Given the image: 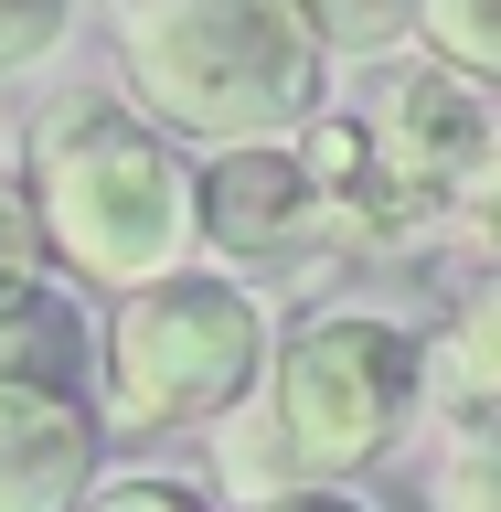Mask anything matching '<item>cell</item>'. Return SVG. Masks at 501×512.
Listing matches in <instances>:
<instances>
[{
  "instance_id": "15",
  "label": "cell",
  "mask_w": 501,
  "mask_h": 512,
  "mask_svg": "<svg viewBox=\"0 0 501 512\" xmlns=\"http://www.w3.org/2000/svg\"><path fill=\"white\" fill-rule=\"evenodd\" d=\"M235 512H384L363 480H278V491H246Z\"/></svg>"
},
{
  "instance_id": "7",
  "label": "cell",
  "mask_w": 501,
  "mask_h": 512,
  "mask_svg": "<svg viewBox=\"0 0 501 512\" xmlns=\"http://www.w3.org/2000/svg\"><path fill=\"white\" fill-rule=\"evenodd\" d=\"M107 470V427L64 384H0V512H64Z\"/></svg>"
},
{
  "instance_id": "10",
  "label": "cell",
  "mask_w": 501,
  "mask_h": 512,
  "mask_svg": "<svg viewBox=\"0 0 501 512\" xmlns=\"http://www.w3.org/2000/svg\"><path fill=\"white\" fill-rule=\"evenodd\" d=\"M299 32L320 43V64L342 75V64H384L416 43V0H288Z\"/></svg>"
},
{
  "instance_id": "8",
  "label": "cell",
  "mask_w": 501,
  "mask_h": 512,
  "mask_svg": "<svg viewBox=\"0 0 501 512\" xmlns=\"http://www.w3.org/2000/svg\"><path fill=\"white\" fill-rule=\"evenodd\" d=\"M416 363H427V427H459V416L501 406V299L480 278V256L448 278L438 310H416Z\"/></svg>"
},
{
  "instance_id": "5",
  "label": "cell",
  "mask_w": 501,
  "mask_h": 512,
  "mask_svg": "<svg viewBox=\"0 0 501 512\" xmlns=\"http://www.w3.org/2000/svg\"><path fill=\"white\" fill-rule=\"evenodd\" d=\"M363 86H331L342 96L352 139L374 160V192H384V235L395 246H459L480 256L491 235V182H501V118H491V86L448 75L427 54H384V64H352Z\"/></svg>"
},
{
  "instance_id": "4",
  "label": "cell",
  "mask_w": 501,
  "mask_h": 512,
  "mask_svg": "<svg viewBox=\"0 0 501 512\" xmlns=\"http://www.w3.org/2000/svg\"><path fill=\"white\" fill-rule=\"evenodd\" d=\"M278 342V299L224 278L203 256L118 288L86 342V406L107 438H171V427H224L256 395Z\"/></svg>"
},
{
  "instance_id": "6",
  "label": "cell",
  "mask_w": 501,
  "mask_h": 512,
  "mask_svg": "<svg viewBox=\"0 0 501 512\" xmlns=\"http://www.w3.org/2000/svg\"><path fill=\"white\" fill-rule=\"evenodd\" d=\"M192 256L288 299V288L331 278L352 256V235L288 139H224V150H192Z\"/></svg>"
},
{
  "instance_id": "14",
  "label": "cell",
  "mask_w": 501,
  "mask_h": 512,
  "mask_svg": "<svg viewBox=\"0 0 501 512\" xmlns=\"http://www.w3.org/2000/svg\"><path fill=\"white\" fill-rule=\"evenodd\" d=\"M75 11H86V0H0V86L32 75V64H54L64 43H75Z\"/></svg>"
},
{
  "instance_id": "9",
  "label": "cell",
  "mask_w": 501,
  "mask_h": 512,
  "mask_svg": "<svg viewBox=\"0 0 501 512\" xmlns=\"http://www.w3.org/2000/svg\"><path fill=\"white\" fill-rule=\"evenodd\" d=\"M86 342H96L86 288L32 278L22 299L0 310V384H64V395H86Z\"/></svg>"
},
{
  "instance_id": "3",
  "label": "cell",
  "mask_w": 501,
  "mask_h": 512,
  "mask_svg": "<svg viewBox=\"0 0 501 512\" xmlns=\"http://www.w3.org/2000/svg\"><path fill=\"white\" fill-rule=\"evenodd\" d=\"M118 96L160 139H288L331 96V64L288 0H118Z\"/></svg>"
},
{
  "instance_id": "13",
  "label": "cell",
  "mask_w": 501,
  "mask_h": 512,
  "mask_svg": "<svg viewBox=\"0 0 501 512\" xmlns=\"http://www.w3.org/2000/svg\"><path fill=\"white\" fill-rule=\"evenodd\" d=\"M64 512H235L203 470H96Z\"/></svg>"
},
{
  "instance_id": "2",
  "label": "cell",
  "mask_w": 501,
  "mask_h": 512,
  "mask_svg": "<svg viewBox=\"0 0 501 512\" xmlns=\"http://www.w3.org/2000/svg\"><path fill=\"white\" fill-rule=\"evenodd\" d=\"M11 182L32 192V224L64 288L118 299L192 256V150L160 139L128 96H54Z\"/></svg>"
},
{
  "instance_id": "1",
  "label": "cell",
  "mask_w": 501,
  "mask_h": 512,
  "mask_svg": "<svg viewBox=\"0 0 501 512\" xmlns=\"http://www.w3.org/2000/svg\"><path fill=\"white\" fill-rule=\"evenodd\" d=\"M427 427V363H416V310L395 299H310L278 320L267 374L224 416V480L214 491H278V480H374L395 448Z\"/></svg>"
},
{
  "instance_id": "12",
  "label": "cell",
  "mask_w": 501,
  "mask_h": 512,
  "mask_svg": "<svg viewBox=\"0 0 501 512\" xmlns=\"http://www.w3.org/2000/svg\"><path fill=\"white\" fill-rule=\"evenodd\" d=\"M427 512H501V438L491 416H459L427 448Z\"/></svg>"
},
{
  "instance_id": "16",
  "label": "cell",
  "mask_w": 501,
  "mask_h": 512,
  "mask_svg": "<svg viewBox=\"0 0 501 512\" xmlns=\"http://www.w3.org/2000/svg\"><path fill=\"white\" fill-rule=\"evenodd\" d=\"M0 150H11V128H0Z\"/></svg>"
},
{
  "instance_id": "11",
  "label": "cell",
  "mask_w": 501,
  "mask_h": 512,
  "mask_svg": "<svg viewBox=\"0 0 501 512\" xmlns=\"http://www.w3.org/2000/svg\"><path fill=\"white\" fill-rule=\"evenodd\" d=\"M406 54L470 75V86H501V0H416V43Z\"/></svg>"
}]
</instances>
